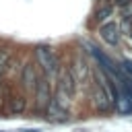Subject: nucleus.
<instances>
[{
  "instance_id": "f257e3e1",
  "label": "nucleus",
  "mask_w": 132,
  "mask_h": 132,
  "mask_svg": "<svg viewBox=\"0 0 132 132\" xmlns=\"http://www.w3.org/2000/svg\"><path fill=\"white\" fill-rule=\"evenodd\" d=\"M35 64L45 72V76L50 80L56 78L60 72V60L50 45H37L35 47Z\"/></svg>"
},
{
  "instance_id": "f03ea898",
  "label": "nucleus",
  "mask_w": 132,
  "mask_h": 132,
  "mask_svg": "<svg viewBox=\"0 0 132 132\" xmlns=\"http://www.w3.org/2000/svg\"><path fill=\"white\" fill-rule=\"evenodd\" d=\"M103 80H105V74H103ZM89 97H91L95 109H99V111L113 109V97L107 89V82H91V95Z\"/></svg>"
},
{
  "instance_id": "7ed1b4c3",
  "label": "nucleus",
  "mask_w": 132,
  "mask_h": 132,
  "mask_svg": "<svg viewBox=\"0 0 132 132\" xmlns=\"http://www.w3.org/2000/svg\"><path fill=\"white\" fill-rule=\"evenodd\" d=\"M33 97H35V109L37 111H43L52 99H54V89H52V82L47 76H39L35 89H33Z\"/></svg>"
},
{
  "instance_id": "20e7f679",
  "label": "nucleus",
  "mask_w": 132,
  "mask_h": 132,
  "mask_svg": "<svg viewBox=\"0 0 132 132\" xmlns=\"http://www.w3.org/2000/svg\"><path fill=\"white\" fill-rule=\"evenodd\" d=\"M68 70H70V74L74 76V80H76L78 87H80V85H89V80H91V68H89V64H87V60H85L82 56H76V58L72 60V66H70Z\"/></svg>"
},
{
  "instance_id": "39448f33",
  "label": "nucleus",
  "mask_w": 132,
  "mask_h": 132,
  "mask_svg": "<svg viewBox=\"0 0 132 132\" xmlns=\"http://www.w3.org/2000/svg\"><path fill=\"white\" fill-rule=\"evenodd\" d=\"M35 66L37 64L33 60H29V62H25L21 66V87L25 91H33L35 85H37V80H39V74H37V68Z\"/></svg>"
},
{
  "instance_id": "423d86ee",
  "label": "nucleus",
  "mask_w": 132,
  "mask_h": 132,
  "mask_svg": "<svg viewBox=\"0 0 132 132\" xmlns=\"http://www.w3.org/2000/svg\"><path fill=\"white\" fill-rule=\"evenodd\" d=\"M99 35H101V39L107 43V45H118L120 43V27L116 25V23H103L101 27H99Z\"/></svg>"
},
{
  "instance_id": "0eeeda50",
  "label": "nucleus",
  "mask_w": 132,
  "mask_h": 132,
  "mask_svg": "<svg viewBox=\"0 0 132 132\" xmlns=\"http://www.w3.org/2000/svg\"><path fill=\"white\" fill-rule=\"evenodd\" d=\"M58 80H60V82H58V87H60V89H64V91H66L68 95H72V97L76 95L78 85H76V80H74V76L70 74V70H68V68H66V70H64V68H60V72H58Z\"/></svg>"
},
{
  "instance_id": "6e6552de",
  "label": "nucleus",
  "mask_w": 132,
  "mask_h": 132,
  "mask_svg": "<svg viewBox=\"0 0 132 132\" xmlns=\"http://www.w3.org/2000/svg\"><path fill=\"white\" fill-rule=\"evenodd\" d=\"M43 113H45V118L50 120V122H66L68 118H70V113H68V109H64V107H60L58 103H50L45 109H43Z\"/></svg>"
},
{
  "instance_id": "1a4fd4ad",
  "label": "nucleus",
  "mask_w": 132,
  "mask_h": 132,
  "mask_svg": "<svg viewBox=\"0 0 132 132\" xmlns=\"http://www.w3.org/2000/svg\"><path fill=\"white\" fill-rule=\"evenodd\" d=\"M14 68V54L8 47H0V76L10 72Z\"/></svg>"
},
{
  "instance_id": "9d476101",
  "label": "nucleus",
  "mask_w": 132,
  "mask_h": 132,
  "mask_svg": "<svg viewBox=\"0 0 132 132\" xmlns=\"http://www.w3.org/2000/svg\"><path fill=\"white\" fill-rule=\"evenodd\" d=\"M27 109V97L25 95H12L8 99V113L10 116H21Z\"/></svg>"
},
{
  "instance_id": "9b49d317",
  "label": "nucleus",
  "mask_w": 132,
  "mask_h": 132,
  "mask_svg": "<svg viewBox=\"0 0 132 132\" xmlns=\"http://www.w3.org/2000/svg\"><path fill=\"white\" fill-rule=\"evenodd\" d=\"M52 101H54V103H58L60 107L68 109V107H70V103H72V95H68L64 89H60V87H58V89L54 91V99H52Z\"/></svg>"
},
{
  "instance_id": "f8f14e48",
  "label": "nucleus",
  "mask_w": 132,
  "mask_h": 132,
  "mask_svg": "<svg viewBox=\"0 0 132 132\" xmlns=\"http://www.w3.org/2000/svg\"><path fill=\"white\" fill-rule=\"evenodd\" d=\"M111 16V6H101L97 12H95V21L97 23H103V21H107Z\"/></svg>"
},
{
  "instance_id": "ddd939ff",
  "label": "nucleus",
  "mask_w": 132,
  "mask_h": 132,
  "mask_svg": "<svg viewBox=\"0 0 132 132\" xmlns=\"http://www.w3.org/2000/svg\"><path fill=\"white\" fill-rule=\"evenodd\" d=\"M120 68L124 70V74L132 76V60H122V62H120Z\"/></svg>"
},
{
  "instance_id": "4468645a",
  "label": "nucleus",
  "mask_w": 132,
  "mask_h": 132,
  "mask_svg": "<svg viewBox=\"0 0 132 132\" xmlns=\"http://www.w3.org/2000/svg\"><path fill=\"white\" fill-rule=\"evenodd\" d=\"M111 2H113V0H111Z\"/></svg>"
}]
</instances>
